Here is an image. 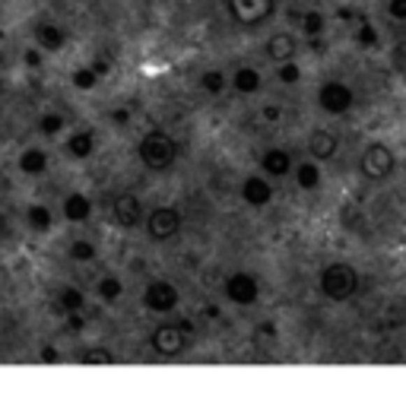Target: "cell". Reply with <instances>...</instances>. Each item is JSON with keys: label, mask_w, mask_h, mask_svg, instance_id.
Listing matches in <instances>:
<instances>
[{"label": "cell", "mask_w": 406, "mask_h": 393, "mask_svg": "<svg viewBox=\"0 0 406 393\" xmlns=\"http://www.w3.org/2000/svg\"><path fill=\"white\" fill-rule=\"evenodd\" d=\"M86 308V295L76 286H61L57 289V311L70 314V311H83Z\"/></svg>", "instance_id": "obj_21"}, {"label": "cell", "mask_w": 406, "mask_h": 393, "mask_svg": "<svg viewBox=\"0 0 406 393\" xmlns=\"http://www.w3.org/2000/svg\"><path fill=\"white\" fill-rule=\"evenodd\" d=\"M387 13L397 22H406V0H387Z\"/></svg>", "instance_id": "obj_33"}, {"label": "cell", "mask_w": 406, "mask_h": 393, "mask_svg": "<svg viewBox=\"0 0 406 393\" xmlns=\"http://www.w3.org/2000/svg\"><path fill=\"white\" fill-rule=\"evenodd\" d=\"M178 302H181V292L168 279H152L143 289V308L152 311V314H172L178 308Z\"/></svg>", "instance_id": "obj_6"}, {"label": "cell", "mask_w": 406, "mask_h": 393, "mask_svg": "<svg viewBox=\"0 0 406 393\" xmlns=\"http://www.w3.org/2000/svg\"><path fill=\"white\" fill-rule=\"evenodd\" d=\"M143 216H146L143 203H140V197L133 191H121L115 200H111V219H115L121 228H127V232L137 228L140 222H143Z\"/></svg>", "instance_id": "obj_10"}, {"label": "cell", "mask_w": 406, "mask_h": 393, "mask_svg": "<svg viewBox=\"0 0 406 393\" xmlns=\"http://www.w3.org/2000/svg\"><path fill=\"white\" fill-rule=\"evenodd\" d=\"M241 197H245V203L254 209L267 207L270 200H273V187H270L267 178H261V175H248V178L241 181Z\"/></svg>", "instance_id": "obj_13"}, {"label": "cell", "mask_w": 406, "mask_h": 393, "mask_svg": "<svg viewBox=\"0 0 406 393\" xmlns=\"http://www.w3.org/2000/svg\"><path fill=\"white\" fill-rule=\"evenodd\" d=\"M397 168V156L387 143H368L358 159V172L365 175L368 181H387Z\"/></svg>", "instance_id": "obj_3"}, {"label": "cell", "mask_w": 406, "mask_h": 393, "mask_svg": "<svg viewBox=\"0 0 406 393\" xmlns=\"http://www.w3.org/2000/svg\"><path fill=\"white\" fill-rule=\"evenodd\" d=\"M298 26H302L305 38H321V32H324V26H327V20H324L321 10H305L302 20H298Z\"/></svg>", "instance_id": "obj_24"}, {"label": "cell", "mask_w": 406, "mask_h": 393, "mask_svg": "<svg viewBox=\"0 0 406 393\" xmlns=\"http://www.w3.org/2000/svg\"><path fill=\"white\" fill-rule=\"evenodd\" d=\"M337 149H340L337 133L324 131V127H314V131H311L308 152H311V159H314V162H331L333 156H337Z\"/></svg>", "instance_id": "obj_12"}, {"label": "cell", "mask_w": 406, "mask_h": 393, "mask_svg": "<svg viewBox=\"0 0 406 393\" xmlns=\"http://www.w3.org/2000/svg\"><path fill=\"white\" fill-rule=\"evenodd\" d=\"M3 232H7V216L0 213V235H3Z\"/></svg>", "instance_id": "obj_39"}, {"label": "cell", "mask_w": 406, "mask_h": 393, "mask_svg": "<svg viewBox=\"0 0 406 393\" xmlns=\"http://www.w3.org/2000/svg\"><path fill=\"white\" fill-rule=\"evenodd\" d=\"M64 219L67 222H89L92 219V200L83 191H70L64 197Z\"/></svg>", "instance_id": "obj_16"}, {"label": "cell", "mask_w": 406, "mask_h": 393, "mask_svg": "<svg viewBox=\"0 0 406 393\" xmlns=\"http://www.w3.org/2000/svg\"><path fill=\"white\" fill-rule=\"evenodd\" d=\"M64 152L70 159H89L96 152V133L92 131H73L67 140H64Z\"/></svg>", "instance_id": "obj_18"}, {"label": "cell", "mask_w": 406, "mask_h": 393, "mask_svg": "<svg viewBox=\"0 0 406 393\" xmlns=\"http://www.w3.org/2000/svg\"><path fill=\"white\" fill-rule=\"evenodd\" d=\"M292 168H296V181L302 191H317L321 187V165L314 159L302 162V165H292Z\"/></svg>", "instance_id": "obj_22"}, {"label": "cell", "mask_w": 406, "mask_h": 393, "mask_svg": "<svg viewBox=\"0 0 406 393\" xmlns=\"http://www.w3.org/2000/svg\"><path fill=\"white\" fill-rule=\"evenodd\" d=\"M0 96H3V76H0Z\"/></svg>", "instance_id": "obj_40"}, {"label": "cell", "mask_w": 406, "mask_h": 393, "mask_svg": "<svg viewBox=\"0 0 406 393\" xmlns=\"http://www.w3.org/2000/svg\"><path fill=\"white\" fill-rule=\"evenodd\" d=\"M108 121H111V124H117V127H124V124H131V111H127V108H111Z\"/></svg>", "instance_id": "obj_34"}, {"label": "cell", "mask_w": 406, "mask_h": 393, "mask_svg": "<svg viewBox=\"0 0 406 393\" xmlns=\"http://www.w3.org/2000/svg\"><path fill=\"white\" fill-rule=\"evenodd\" d=\"M86 327V318L80 314V311H70L67 314V330H73V333H80Z\"/></svg>", "instance_id": "obj_35"}, {"label": "cell", "mask_w": 406, "mask_h": 393, "mask_svg": "<svg viewBox=\"0 0 406 393\" xmlns=\"http://www.w3.org/2000/svg\"><path fill=\"white\" fill-rule=\"evenodd\" d=\"M57 359H61V355H57L55 346H45V349H42V362H57Z\"/></svg>", "instance_id": "obj_38"}, {"label": "cell", "mask_w": 406, "mask_h": 393, "mask_svg": "<svg viewBox=\"0 0 406 393\" xmlns=\"http://www.w3.org/2000/svg\"><path fill=\"white\" fill-rule=\"evenodd\" d=\"M22 61H26V67L29 70H38V67H42V51H38V48H26V51H22Z\"/></svg>", "instance_id": "obj_32"}, {"label": "cell", "mask_w": 406, "mask_h": 393, "mask_svg": "<svg viewBox=\"0 0 406 393\" xmlns=\"http://www.w3.org/2000/svg\"><path fill=\"white\" fill-rule=\"evenodd\" d=\"M137 156L150 172H168V168L178 162V143H175V137L168 131L152 127V131H146L143 137H140Z\"/></svg>", "instance_id": "obj_1"}, {"label": "cell", "mask_w": 406, "mask_h": 393, "mask_svg": "<svg viewBox=\"0 0 406 393\" xmlns=\"http://www.w3.org/2000/svg\"><path fill=\"white\" fill-rule=\"evenodd\" d=\"M276 80H280V83H286V86H296L298 80H302V67H298V64H292V61L276 64Z\"/></svg>", "instance_id": "obj_31"}, {"label": "cell", "mask_w": 406, "mask_h": 393, "mask_svg": "<svg viewBox=\"0 0 406 393\" xmlns=\"http://www.w3.org/2000/svg\"><path fill=\"white\" fill-rule=\"evenodd\" d=\"M70 260H76V263H89V260H96L99 257V248H96V242H89V238H76L73 244H70Z\"/></svg>", "instance_id": "obj_26"}, {"label": "cell", "mask_w": 406, "mask_h": 393, "mask_svg": "<svg viewBox=\"0 0 406 393\" xmlns=\"http://www.w3.org/2000/svg\"><path fill=\"white\" fill-rule=\"evenodd\" d=\"M64 124H67V117L61 111H45L38 117V133L42 137H57V133H64Z\"/></svg>", "instance_id": "obj_25"}, {"label": "cell", "mask_w": 406, "mask_h": 393, "mask_svg": "<svg viewBox=\"0 0 406 393\" xmlns=\"http://www.w3.org/2000/svg\"><path fill=\"white\" fill-rule=\"evenodd\" d=\"M232 89L241 92V96H254V92H261L263 89L261 70H254V67H238L232 73Z\"/></svg>", "instance_id": "obj_19"}, {"label": "cell", "mask_w": 406, "mask_h": 393, "mask_svg": "<svg viewBox=\"0 0 406 393\" xmlns=\"http://www.w3.org/2000/svg\"><path fill=\"white\" fill-rule=\"evenodd\" d=\"M70 83H73V89H80V92H89V89H96L99 76L92 73V67H76L73 73H70Z\"/></svg>", "instance_id": "obj_30"}, {"label": "cell", "mask_w": 406, "mask_h": 393, "mask_svg": "<svg viewBox=\"0 0 406 393\" xmlns=\"http://www.w3.org/2000/svg\"><path fill=\"white\" fill-rule=\"evenodd\" d=\"M200 89L207 92V96H222V89H226V73L222 70H203L200 73Z\"/></svg>", "instance_id": "obj_27"}, {"label": "cell", "mask_w": 406, "mask_h": 393, "mask_svg": "<svg viewBox=\"0 0 406 393\" xmlns=\"http://www.w3.org/2000/svg\"><path fill=\"white\" fill-rule=\"evenodd\" d=\"M222 292H226L229 302L248 308V304H254L257 298H261V283H257L251 273H245V269H235V273H229V276H226Z\"/></svg>", "instance_id": "obj_8"}, {"label": "cell", "mask_w": 406, "mask_h": 393, "mask_svg": "<svg viewBox=\"0 0 406 393\" xmlns=\"http://www.w3.org/2000/svg\"><path fill=\"white\" fill-rule=\"evenodd\" d=\"M150 346L159 352V355H166V359L181 355L184 346H187V330L181 324H159L150 336Z\"/></svg>", "instance_id": "obj_9"}, {"label": "cell", "mask_w": 406, "mask_h": 393, "mask_svg": "<svg viewBox=\"0 0 406 393\" xmlns=\"http://www.w3.org/2000/svg\"><path fill=\"white\" fill-rule=\"evenodd\" d=\"M356 45H358V48H378V32H375V26L368 22V16H358Z\"/></svg>", "instance_id": "obj_29"}, {"label": "cell", "mask_w": 406, "mask_h": 393, "mask_svg": "<svg viewBox=\"0 0 406 393\" xmlns=\"http://www.w3.org/2000/svg\"><path fill=\"white\" fill-rule=\"evenodd\" d=\"M89 67H92V73H96V76H105V73H108V70H111V64L105 61V57H96V61H92Z\"/></svg>", "instance_id": "obj_37"}, {"label": "cell", "mask_w": 406, "mask_h": 393, "mask_svg": "<svg viewBox=\"0 0 406 393\" xmlns=\"http://www.w3.org/2000/svg\"><path fill=\"white\" fill-rule=\"evenodd\" d=\"M317 105H321L327 114H346V111H352V105H356V92L346 83H340V80H327V83H321V89H317Z\"/></svg>", "instance_id": "obj_7"}, {"label": "cell", "mask_w": 406, "mask_h": 393, "mask_svg": "<svg viewBox=\"0 0 406 393\" xmlns=\"http://www.w3.org/2000/svg\"><path fill=\"white\" fill-rule=\"evenodd\" d=\"M96 292H99V298H102L105 304H115L117 298L124 295V283H121L117 276H102L96 283Z\"/></svg>", "instance_id": "obj_23"}, {"label": "cell", "mask_w": 406, "mask_h": 393, "mask_svg": "<svg viewBox=\"0 0 406 393\" xmlns=\"http://www.w3.org/2000/svg\"><path fill=\"white\" fill-rule=\"evenodd\" d=\"M298 54V42L292 32H273L267 38V57L273 64H286Z\"/></svg>", "instance_id": "obj_15"}, {"label": "cell", "mask_w": 406, "mask_h": 393, "mask_svg": "<svg viewBox=\"0 0 406 393\" xmlns=\"http://www.w3.org/2000/svg\"><path fill=\"white\" fill-rule=\"evenodd\" d=\"M261 168L270 178H286V175H292V156L286 149H280V146H273V149H267L261 156Z\"/></svg>", "instance_id": "obj_17"}, {"label": "cell", "mask_w": 406, "mask_h": 393, "mask_svg": "<svg viewBox=\"0 0 406 393\" xmlns=\"http://www.w3.org/2000/svg\"><path fill=\"white\" fill-rule=\"evenodd\" d=\"M143 222H146V235H150L152 242L166 244L181 232V222L184 219H181V213L175 207H156L152 213L143 216Z\"/></svg>", "instance_id": "obj_5"}, {"label": "cell", "mask_w": 406, "mask_h": 393, "mask_svg": "<svg viewBox=\"0 0 406 393\" xmlns=\"http://www.w3.org/2000/svg\"><path fill=\"white\" fill-rule=\"evenodd\" d=\"M76 359L83 362V365H111V362H115V352L105 349V346H89V349H83Z\"/></svg>", "instance_id": "obj_28"}, {"label": "cell", "mask_w": 406, "mask_h": 393, "mask_svg": "<svg viewBox=\"0 0 406 393\" xmlns=\"http://www.w3.org/2000/svg\"><path fill=\"white\" fill-rule=\"evenodd\" d=\"M261 114H263V121L276 124V121H280V117H282V108H280V105H263V111H261Z\"/></svg>", "instance_id": "obj_36"}, {"label": "cell", "mask_w": 406, "mask_h": 393, "mask_svg": "<svg viewBox=\"0 0 406 393\" xmlns=\"http://www.w3.org/2000/svg\"><path fill=\"white\" fill-rule=\"evenodd\" d=\"M317 286H321L324 298H331V302H349L358 292V273L343 260L327 263L321 269V276H317Z\"/></svg>", "instance_id": "obj_2"}, {"label": "cell", "mask_w": 406, "mask_h": 393, "mask_svg": "<svg viewBox=\"0 0 406 393\" xmlns=\"http://www.w3.org/2000/svg\"><path fill=\"white\" fill-rule=\"evenodd\" d=\"M26 222H29V228L38 232V235H45V232L55 228V216H51V209L45 207V203H32V207L26 209Z\"/></svg>", "instance_id": "obj_20"}, {"label": "cell", "mask_w": 406, "mask_h": 393, "mask_svg": "<svg viewBox=\"0 0 406 393\" xmlns=\"http://www.w3.org/2000/svg\"><path fill=\"white\" fill-rule=\"evenodd\" d=\"M32 35H35V48L45 51V54H57V51L67 48V32L57 22H48V20L35 22Z\"/></svg>", "instance_id": "obj_11"}, {"label": "cell", "mask_w": 406, "mask_h": 393, "mask_svg": "<svg viewBox=\"0 0 406 393\" xmlns=\"http://www.w3.org/2000/svg\"><path fill=\"white\" fill-rule=\"evenodd\" d=\"M16 165H20L22 175H29V178H38V175H45L51 168V156L42 149V146H26V149L20 152Z\"/></svg>", "instance_id": "obj_14"}, {"label": "cell", "mask_w": 406, "mask_h": 393, "mask_svg": "<svg viewBox=\"0 0 406 393\" xmlns=\"http://www.w3.org/2000/svg\"><path fill=\"white\" fill-rule=\"evenodd\" d=\"M232 22H238L241 29H257L267 20H273L276 0H226Z\"/></svg>", "instance_id": "obj_4"}]
</instances>
